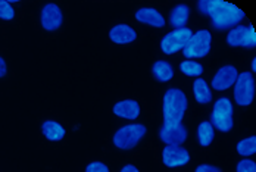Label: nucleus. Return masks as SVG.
Wrapping results in <instances>:
<instances>
[{"label":"nucleus","mask_w":256,"mask_h":172,"mask_svg":"<svg viewBox=\"0 0 256 172\" xmlns=\"http://www.w3.org/2000/svg\"><path fill=\"white\" fill-rule=\"evenodd\" d=\"M38 24L44 32H56L64 25V10L56 3H46L38 10Z\"/></svg>","instance_id":"10"},{"label":"nucleus","mask_w":256,"mask_h":172,"mask_svg":"<svg viewBox=\"0 0 256 172\" xmlns=\"http://www.w3.org/2000/svg\"><path fill=\"white\" fill-rule=\"evenodd\" d=\"M212 40L214 36L209 30L200 28L198 31L193 32L190 42L187 43V46L181 52L184 59H193V60H200L205 59L206 56L210 53L212 49Z\"/></svg>","instance_id":"6"},{"label":"nucleus","mask_w":256,"mask_h":172,"mask_svg":"<svg viewBox=\"0 0 256 172\" xmlns=\"http://www.w3.org/2000/svg\"><path fill=\"white\" fill-rule=\"evenodd\" d=\"M193 30L190 26L186 28H178V30H171L168 31L162 38H160V50L166 56H174L181 53L187 43L190 42L193 36Z\"/></svg>","instance_id":"7"},{"label":"nucleus","mask_w":256,"mask_h":172,"mask_svg":"<svg viewBox=\"0 0 256 172\" xmlns=\"http://www.w3.org/2000/svg\"><path fill=\"white\" fill-rule=\"evenodd\" d=\"M237 75H238V70L234 65L227 64V65L220 66L210 76V81H209L212 92L226 93V92L231 90L237 80Z\"/></svg>","instance_id":"11"},{"label":"nucleus","mask_w":256,"mask_h":172,"mask_svg":"<svg viewBox=\"0 0 256 172\" xmlns=\"http://www.w3.org/2000/svg\"><path fill=\"white\" fill-rule=\"evenodd\" d=\"M188 110V98L177 87H170L162 96V122H182Z\"/></svg>","instance_id":"3"},{"label":"nucleus","mask_w":256,"mask_h":172,"mask_svg":"<svg viewBox=\"0 0 256 172\" xmlns=\"http://www.w3.org/2000/svg\"><path fill=\"white\" fill-rule=\"evenodd\" d=\"M236 172H256V164L252 158H242L236 164Z\"/></svg>","instance_id":"24"},{"label":"nucleus","mask_w":256,"mask_h":172,"mask_svg":"<svg viewBox=\"0 0 256 172\" xmlns=\"http://www.w3.org/2000/svg\"><path fill=\"white\" fill-rule=\"evenodd\" d=\"M255 98V76L250 71H242L231 88V100L238 108H249Z\"/></svg>","instance_id":"5"},{"label":"nucleus","mask_w":256,"mask_h":172,"mask_svg":"<svg viewBox=\"0 0 256 172\" xmlns=\"http://www.w3.org/2000/svg\"><path fill=\"white\" fill-rule=\"evenodd\" d=\"M148 136V126L143 122H127L112 134V144L120 152H132L140 148Z\"/></svg>","instance_id":"2"},{"label":"nucleus","mask_w":256,"mask_h":172,"mask_svg":"<svg viewBox=\"0 0 256 172\" xmlns=\"http://www.w3.org/2000/svg\"><path fill=\"white\" fill-rule=\"evenodd\" d=\"M209 122L214 125L215 131L230 132L234 126V103L230 96H220L215 98L210 109Z\"/></svg>","instance_id":"4"},{"label":"nucleus","mask_w":256,"mask_h":172,"mask_svg":"<svg viewBox=\"0 0 256 172\" xmlns=\"http://www.w3.org/2000/svg\"><path fill=\"white\" fill-rule=\"evenodd\" d=\"M8 75V62L6 59L0 54V78Z\"/></svg>","instance_id":"27"},{"label":"nucleus","mask_w":256,"mask_h":172,"mask_svg":"<svg viewBox=\"0 0 256 172\" xmlns=\"http://www.w3.org/2000/svg\"><path fill=\"white\" fill-rule=\"evenodd\" d=\"M194 172H222L216 165H210V164H200L196 166Z\"/></svg>","instance_id":"26"},{"label":"nucleus","mask_w":256,"mask_h":172,"mask_svg":"<svg viewBox=\"0 0 256 172\" xmlns=\"http://www.w3.org/2000/svg\"><path fill=\"white\" fill-rule=\"evenodd\" d=\"M190 21V8L187 4H176L171 8L168 14L166 24L172 26V30L186 28Z\"/></svg>","instance_id":"18"},{"label":"nucleus","mask_w":256,"mask_h":172,"mask_svg":"<svg viewBox=\"0 0 256 172\" xmlns=\"http://www.w3.org/2000/svg\"><path fill=\"white\" fill-rule=\"evenodd\" d=\"M200 15L209 18L215 31H228L231 26L243 24L246 15L237 6L221 0H200L196 3Z\"/></svg>","instance_id":"1"},{"label":"nucleus","mask_w":256,"mask_h":172,"mask_svg":"<svg viewBox=\"0 0 256 172\" xmlns=\"http://www.w3.org/2000/svg\"><path fill=\"white\" fill-rule=\"evenodd\" d=\"M255 71H256V59L254 58V59H252V62H250V72H252V74H255Z\"/></svg>","instance_id":"29"},{"label":"nucleus","mask_w":256,"mask_h":172,"mask_svg":"<svg viewBox=\"0 0 256 172\" xmlns=\"http://www.w3.org/2000/svg\"><path fill=\"white\" fill-rule=\"evenodd\" d=\"M112 114L127 122H137L143 114V103L137 98H122L112 108Z\"/></svg>","instance_id":"13"},{"label":"nucleus","mask_w":256,"mask_h":172,"mask_svg":"<svg viewBox=\"0 0 256 172\" xmlns=\"http://www.w3.org/2000/svg\"><path fill=\"white\" fill-rule=\"evenodd\" d=\"M16 4L18 3L0 0V21L2 22H12L16 20V14H18Z\"/></svg>","instance_id":"23"},{"label":"nucleus","mask_w":256,"mask_h":172,"mask_svg":"<svg viewBox=\"0 0 256 172\" xmlns=\"http://www.w3.org/2000/svg\"><path fill=\"white\" fill-rule=\"evenodd\" d=\"M193 98L199 106H208L214 100V92L209 86V81H206L204 76L196 78L192 84Z\"/></svg>","instance_id":"17"},{"label":"nucleus","mask_w":256,"mask_h":172,"mask_svg":"<svg viewBox=\"0 0 256 172\" xmlns=\"http://www.w3.org/2000/svg\"><path fill=\"white\" fill-rule=\"evenodd\" d=\"M192 160L190 150L184 146H174V148H162L160 150V162L168 170H178L186 166Z\"/></svg>","instance_id":"12"},{"label":"nucleus","mask_w":256,"mask_h":172,"mask_svg":"<svg viewBox=\"0 0 256 172\" xmlns=\"http://www.w3.org/2000/svg\"><path fill=\"white\" fill-rule=\"evenodd\" d=\"M120 172H140V171H138V168H137L134 164H131V162H130V164H126V165L121 168V171Z\"/></svg>","instance_id":"28"},{"label":"nucleus","mask_w":256,"mask_h":172,"mask_svg":"<svg viewBox=\"0 0 256 172\" xmlns=\"http://www.w3.org/2000/svg\"><path fill=\"white\" fill-rule=\"evenodd\" d=\"M108 38L114 44H118V46H130V44H132V43L137 42L138 34H137V31H136V28L132 25L120 22V24L114 25L108 31Z\"/></svg>","instance_id":"15"},{"label":"nucleus","mask_w":256,"mask_h":172,"mask_svg":"<svg viewBox=\"0 0 256 172\" xmlns=\"http://www.w3.org/2000/svg\"><path fill=\"white\" fill-rule=\"evenodd\" d=\"M158 138L164 148L184 146L188 138V131L182 122H162L158 131Z\"/></svg>","instance_id":"9"},{"label":"nucleus","mask_w":256,"mask_h":172,"mask_svg":"<svg viewBox=\"0 0 256 172\" xmlns=\"http://www.w3.org/2000/svg\"><path fill=\"white\" fill-rule=\"evenodd\" d=\"M42 136L49 143H60L66 136V128L54 120H44L42 122Z\"/></svg>","instance_id":"16"},{"label":"nucleus","mask_w":256,"mask_h":172,"mask_svg":"<svg viewBox=\"0 0 256 172\" xmlns=\"http://www.w3.org/2000/svg\"><path fill=\"white\" fill-rule=\"evenodd\" d=\"M84 172H110V170L102 160H93L86 166Z\"/></svg>","instance_id":"25"},{"label":"nucleus","mask_w":256,"mask_h":172,"mask_svg":"<svg viewBox=\"0 0 256 172\" xmlns=\"http://www.w3.org/2000/svg\"><path fill=\"white\" fill-rule=\"evenodd\" d=\"M152 76L160 84H166L170 81H172L174 75H176V71H174V66L170 60H156L154 65H152Z\"/></svg>","instance_id":"19"},{"label":"nucleus","mask_w":256,"mask_h":172,"mask_svg":"<svg viewBox=\"0 0 256 172\" xmlns=\"http://www.w3.org/2000/svg\"><path fill=\"white\" fill-rule=\"evenodd\" d=\"M236 152L242 158H252L256 153V137H244L236 144Z\"/></svg>","instance_id":"22"},{"label":"nucleus","mask_w":256,"mask_h":172,"mask_svg":"<svg viewBox=\"0 0 256 172\" xmlns=\"http://www.w3.org/2000/svg\"><path fill=\"white\" fill-rule=\"evenodd\" d=\"M134 21L138 24L148 25L154 30H162L168 25L165 15L154 6H140L134 12Z\"/></svg>","instance_id":"14"},{"label":"nucleus","mask_w":256,"mask_h":172,"mask_svg":"<svg viewBox=\"0 0 256 172\" xmlns=\"http://www.w3.org/2000/svg\"><path fill=\"white\" fill-rule=\"evenodd\" d=\"M180 72L184 76L188 78H200L205 72V66L200 60H193V59H182L178 65Z\"/></svg>","instance_id":"21"},{"label":"nucleus","mask_w":256,"mask_h":172,"mask_svg":"<svg viewBox=\"0 0 256 172\" xmlns=\"http://www.w3.org/2000/svg\"><path fill=\"white\" fill-rule=\"evenodd\" d=\"M227 44L234 49L254 50L256 46V36L254 25L238 24L231 26L227 31Z\"/></svg>","instance_id":"8"},{"label":"nucleus","mask_w":256,"mask_h":172,"mask_svg":"<svg viewBox=\"0 0 256 172\" xmlns=\"http://www.w3.org/2000/svg\"><path fill=\"white\" fill-rule=\"evenodd\" d=\"M196 137H198V143L200 148H210L214 144L215 137H216V131H215L214 125L209 122V120H204L198 124Z\"/></svg>","instance_id":"20"}]
</instances>
